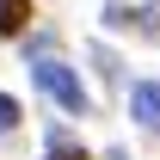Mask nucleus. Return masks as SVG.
Instances as JSON below:
<instances>
[{
    "mask_svg": "<svg viewBox=\"0 0 160 160\" xmlns=\"http://www.w3.org/2000/svg\"><path fill=\"white\" fill-rule=\"evenodd\" d=\"M31 74H37V86H43V92H49L56 105H62V111H74V117L86 111V86H80V74L68 68V62H56V56H37V62H31Z\"/></svg>",
    "mask_w": 160,
    "mask_h": 160,
    "instance_id": "obj_1",
    "label": "nucleus"
},
{
    "mask_svg": "<svg viewBox=\"0 0 160 160\" xmlns=\"http://www.w3.org/2000/svg\"><path fill=\"white\" fill-rule=\"evenodd\" d=\"M43 160H86V148H74V142H49Z\"/></svg>",
    "mask_w": 160,
    "mask_h": 160,
    "instance_id": "obj_5",
    "label": "nucleus"
},
{
    "mask_svg": "<svg viewBox=\"0 0 160 160\" xmlns=\"http://www.w3.org/2000/svg\"><path fill=\"white\" fill-rule=\"evenodd\" d=\"M12 129H19V105L0 92V136H12Z\"/></svg>",
    "mask_w": 160,
    "mask_h": 160,
    "instance_id": "obj_4",
    "label": "nucleus"
},
{
    "mask_svg": "<svg viewBox=\"0 0 160 160\" xmlns=\"http://www.w3.org/2000/svg\"><path fill=\"white\" fill-rule=\"evenodd\" d=\"M31 25V0H0V37H19Z\"/></svg>",
    "mask_w": 160,
    "mask_h": 160,
    "instance_id": "obj_3",
    "label": "nucleus"
},
{
    "mask_svg": "<svg viewBox=\"0 0 160 160\" xmlns=\"http://www.w3.org/2000/svg\"><path fill=\"white\" fill-rule=\"evenodd\" d=\"M129 111H136L142 129H160V86H154V80H142L136 92H129Z\"/></svg>",
    "mask_w": 160,
    "mask_h": 160,
    "instance_id": "obj_2",
    "label": "nucleus"
}]
</instances>
